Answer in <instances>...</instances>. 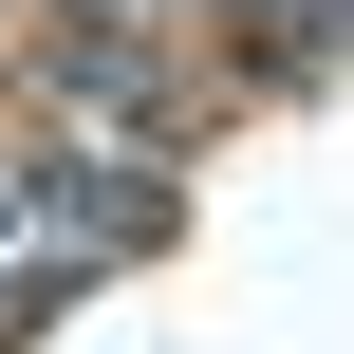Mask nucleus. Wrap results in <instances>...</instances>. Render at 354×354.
Returning <instances> with one entry per match:
<instances>
[{
  "label": "nucleus",
  "instance_id": "7ed1b4c3",
  "mask_svg": "<svg viewBox=\"0 0 354 354\" xmlns=\"http://www.w3.org/2000/svg\"><path fill=\"white\" fill-rule=\"evenodd\" d=\"M75 280H93V261H75V243H56V261H19V280H0V354L37 336V317H56V299H75Z\"/></svg>",
  "mask_w": 354,
  "mask_h": 354
},
{
  "label": "nucleus",
  "instance_id": "f03ea898",
  "mask_svg": "<svg viewBox=\"0 0 354 354\" xmlns=\"http://www.w3.org/2000/svg\"><path fill=\"white\" fill-rule=\"evenodd\" d=\"M19 205H37L56 243H168V168H93V149H37V168H19Z\"/></svg>",
  "mask_w": 354,
  "mask_h": 354
},
{
  "label": "nucleus",
  "instance_id": "f257e3e1",
  "mask_svg": "<svg viewBox=\"0 0 354 354\" xmlns=\"http://www.w3.org/2000/svg\"><path fill=\"white\" fill-rule=\"evenodd\" d=\"M56 93H75V112H112L131 149H187V131H205V112H187V75H168L131 19H56Z\"/></svg>",
  "mask_w": 354,
  "mask_h": 354
},
{
  "label": "nucleus",
  "instance_id": "20e7f679",
  "mask_svg": "<svg viewBox=\"0 0 354 354\" xmlns=\"http://www.w3.org/2000/svg\"><path fill=\"white\" fill-rule=\"evenodd\" d=\"M56 19H149V0H56Z\"/></svg>",
  "mask_w": 354,
  "mask_h": 354
}]
</instances>
